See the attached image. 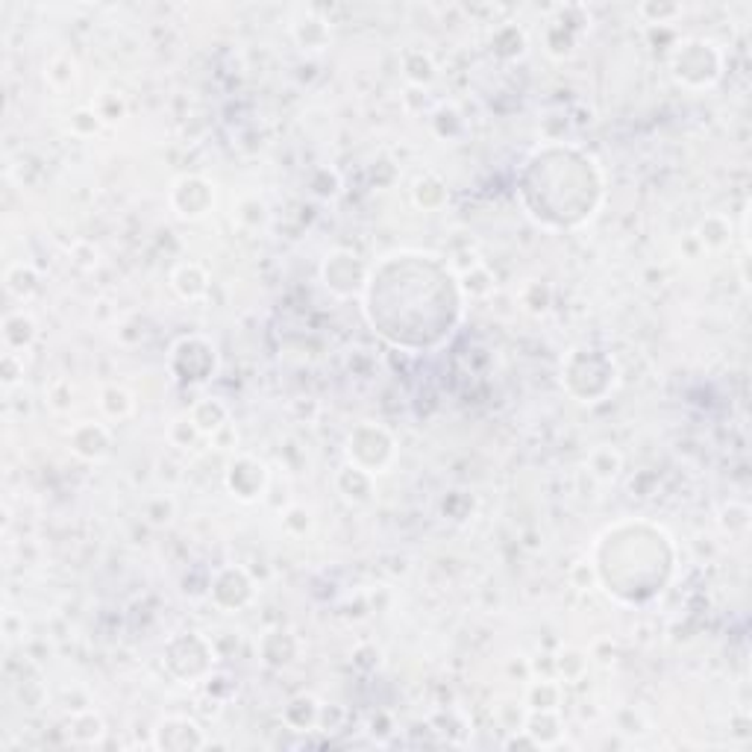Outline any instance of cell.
Masks as SVG:
<instances>
[{
  "label": "cell",
  "instance_id": "obj_1",
  "mask_svg": "<svg viewBox=\"0 0 752 752\" xmlns=\"http://www.w3.org/2000/svg\"><path fill=\"white\" fill-rule=\"evenodd\" d=\"M673 77L688 89H709L720 80L723 56L717 51L714 42L705 39H688L676 47L673 59H670Z\"/></svg>",
  "mask_w": 752,
  "mask_h": 752
},
{
  "label": "cell",
  "instance_id": "obj_2",
  "mask_svg": "<svg viewBox=\"0 0 752 752\" xmlns=\"http://www.w3.org/2000/svg\"><path fill=\"white\" fill-rule=\"evenodd\" d=\"M171 206L183 221H197L215 206V185L203 176H180L171 188Z\"/></svg>",
  "mask_w": 752,
  "mask_h": 752
},
{
  "label": "cell",
  "instance_id": "obj_3",
  "mask_svg": "<svg viewBox=\"0 0 752 752\" xmlns=\"http://www.w3.org/2000/svg\"><path fill=\"white\" fill-rule=\"evenodd\" d=\"M268 482H270L268 467H265V462H258V458L239 456V458H232V462H230L227 488L232 491L235 500H241V503L262 500L265 491H268Z\"/></svg>",
  "mask_w": 752,
  "mask_h": 752
},
{
  "label": "cell",
  "instance_id": "obj_4",
  "mask_svg": "<svg viewBox=\"0 0 752 752\" xmlns=\"http://www.w3.org/2000/svg\"><path fill=\"white\" fill-rule=\"evenodd\" d=\"M324 282L329 291L350 297L352 291H359L368 282V268L359 262V256H352L347 250H333L324 262Z\"/></svg>",
  "mask_w": 752,
  "mask_h": 752
},
{
  "label": "cell",
  "instance_id": "obj_5",
  "mask_svg": "<svg viewBox=\"0 0 752 752\" xmlns=\"http://www.w3.org/2000/svg\"><path fill=\"white\" fill-rule=\"evenodd\" d=\"M112 429L100 420H82L68 435V444L82 462H100L112 450Z\"/></svg>",
  "mask_w": 752,
  "mask_h": 752
},
{
  "label": "cell",
  "instance_id": "obj_6",
  "mask_svg": "<svg viewBox=\"0 0 752 752\" xmlns=\"http://www.w3.org/2000/svg\"><path fill=\"white\" fill-rule=\"evenodd\" d=\"M153 747L156 749H200L206 747L203 728L188 717H164L153 728Z\"/></svg>",
  "mask_w": 752,
  "mask_h": 752
},
{
  "label": "cell",
  "instance_id": "obj_7",
  "mask_svg": "<svg viewBox=\"0 0 752 752\" xmlns=\"http://www.w3.org/2000/svg\"><path fill=\"white\" fill-rule=\"evenodd\" d=\"M335 488L347 503L362 505V503H368L373 497V476L368 474V470L356 467V465H344L335 476Z\"/></svg>",
  "mask_w": 752,
  "mask_h": 752
},
{
  "label": "cell",
  "instance_id": "obj_8",
  "mask_svg": "<svg viewBox=\"0 0 752 752\" xmlns=\"http://www.w3.org/2000/svg\"><path fill=\"white\" fill-rule=\"evenodd\" d=\"M171 286L183 300L197 303L209 294V274L197 262H185L171 274Z\"/></svg>",
  "mask_w": 752,
  "mask_h": 752
},
{
  "label": "cell",
  "instance_id": "obj_9",
  "mask_svg": "<svg viewBox=\"0 0 752 752\" xmlns=\"http://www.w3.org/2000/svg\"><path fill=\"white\" fill-rule=\"evenodd\" d=\"M35 335H39V326H35L33 315L30 312H9L4 317V338H6V347L12 352H24L33 347Z\"/></svg>",
  "mask_w": 752,
  "mask_h": 752
},
{
  "label": "cell",
  "instance_id": "obj_10",
  "mask_svg": "<svg viewBox=\"0 0 752 752\" xmlns=\"http://www.w3.org/2000/svg\"><path fill=\"white\" fill-rule=\"evenodd\" d=\"M188 418L194 420V427L203 432L206 438H212L223 423H230V409H227V403H221L218 397H200L192 406V411H188Z\"/></svg>",
  "mask_w": 752,
  "mask_h": 752
},
{
  "label": "cell",
  "instance_id": "obj_11",
  "mask_svg": "<svg viewBox=\"0 0 752 752\" xmlns=\"http://www.w3.org/2000/svg\"><path fill=\"white\" fill-rule=\"evenodd\" d=\"M291 33H294V42L300 44V51H309V53H321L324 47H329V39H333L329 24L317 15H306L303 21L294 24Z\"/></svg>",
  "mask_w": 752,
  "mask_h": 752
},
{
  "label": "cell",
  "instance_id": "obj_12",
  "mask_svg": "<svg viewBox=\"0 0 752 752\" xmlns=\"http://www.w3.org/2000/svg\"><path fill=\"white\" fill-rule=\"evenodd\" d=\"M585 465H588V474H591L597 482H615L620 476L623 456L611 444H597L594 450L588 453Z\"/></svg>",
  "mask_w": 752,
  "mask_h": 752
},
{
  "label": "cell",
  "instance_id": "obj_13",
  "mask_svg": "<svg viewBox=\"0 0 752 752\" xmlns=\"http://www.w3.org/2000/svg\"><path fill=\"white\" fill-rule=\"evenodd\" d=\"M100 411L106 420L121 423L136 415V397L121 385H106L100 391Z\"/></svg>",
  "mask_w": 752,
  "mask_h": 752
},
{
  "label": "cell",
  "instance_id": "obj_14",
  "mask_svg": "<svg viewBox=\"0 0 752 752\" xmlns=\"http://www.w3.org/2000/svg\"><path fill=\"white\" fill-rule=\"evenodd\" d=\"M697 244H702L705 250H723L726 244H732V223L723 215H705L700 221L697 232H693Z\"/></svg>",
  "mask_w": 752,
  "mask_h": 752
},
{
  "label": "cell",
  "instance_id": "obj_15",
  "mask_svg": "<svg viewBox=\"0 0 752 752\" xmlns=\"http://www.w3.org/2000/svg\"><path fill=\"white\" fill-rule=\"evenodd\" d=\"M411 197H415V203L423 209V212H435V209H441L446 203V185L438 174H423L418 176V183L415 188H411Z\"/></svg>",
  "mask_w": 752,
  "mask_h": 752
},
{
  "label": "cell",
  "instance_id": "obj_16",
  "mask_svg": "<svg viewBox=\"0 0 752 752\" xmlns=\"http://www.w3.org/2000/svg\"><path fill=\"white\" fill-rule=\"evenodd\" d=\"M106 735V723L103 717L94 709H80L70 717V738L77 744H100V738Z\"/></svg>",
  "mask_w": 752,
  "mask_h": 752
},
{
  "label": "cell",
  "instance_id": "obj_17",
  "mask_svg": "<svg viewBox=\"0 0 752 752\" xmlns=\"http://www.w3.org/2000/svg\"><path fill=\"white\" fill-rule=\"evenodd\" d=\"M529 711H559L561 709V685L552 679H538L526 691Z\"/></svg>",
  "mask_w": 752,
  "mask_h": 752
},
{
  "label": "cell",
  "instance_id": "obj_18",
  "mask_svg": "<svg viewBox=\"0 0 752 752\" xmlns=\"http://www.w3.org/2000/svg\"><path fill=\"white\" fill-rule=\"evenodd\" d=\"M6 291L12 297H18L21 303H27L35 291H39V274L27 262H15L6 270Z\"/></svg>",
  "mask_w": 752,
  "mask_h": 752
},
{
  "label": "cell",
  "instance_id": "obj_19",
  "mask_svg": "<svg viewBox=\"0 0 752 752\" xmlns=\"http://www.w3.org/2000/svg\"><path fill=\"white\" fill-rule=\"evenodd\" d=\"M77 77H80V70H77V59L74 56H68V53H59V56H53L51 62H47V68H44V80L51 82V86L56 89V91H65V89H70L77 82Z\"/></svg>",
  "mask_w": 752,
  "mask_h": 752
},
{
  "label": "cell",
  "instance_id": "obj_20",
  "mask_svg": "<svg viewBox=\"0 0 752 752\" xmlns=\"http://www.w3.org/2000/svg\"><path fill=\"white\" fill-rule=\"evenodd\" d=\"M717 523H720V529L728 538H744L749 529V509L744 503H726L720 509V517H717Z\"/></svg>",
  "mask_w": 752,
  "mask_h": 752
},
{
  "label": "cell",
  "instance_id": "obj_21",
  "mask_svg": "<svg viewBox=\"0 0 752 752\" xmlns=\"http://www.w3.org/2000/svg\"><path fill=\"white\" fill-rule=\"evenodd\" d=\"M556 667L564 682H579L588 670V653L576 650V646H564V650L556 655Z\"/></svg>",
  "mask_w": 752,
  "mask_h": 752
},
{
  "label": "cell",
  "instance_id": "obj_22",
  "mask_svg": "<svg viewBox=\"0 0 752 752\" xmlns=\"http://www.w3.org/2000/svg\"><path fill=\"white\" fill-rule=\"evenodd\" d=\"M462 286H465V291L470 294V297H485V294H491L494 291V277H491L488 265L476 262V265L465 268L462 270Z\"/></svg>",
  "mask_w": 752,
  "mask_h": 752
},
{
  "label": "cell",
  "instance_id": "obj_23",
  "mask_svg": "<svg viewBox=\"0 0 752 752\" xmlns=\"http://www.w3.org/2000/svg\"><path fill=\"white\" fill-rule=\"evenodd\" d=\"M268 206L258 200L256 194L250 197H241V203H239V212H235V221L241 223V227L247 230H258V227H265L268 223Z\"/></svg>",
  "mask_w": 752,
  "mask_h": 752
},
{
  "label": "cell",
  "instance_id": "obj_24",
  "mask_svg": "<svg viewBox=\"0 0 752 752\" xmlns=\"http://www.w3.org/2000/svg\"><path fill=\"white\" fill-rule=\"evenodd\" d=\"M103 124H106V121L98 115V109H94V106H82V109H77L74 115H70V121H68L70 133H74L77 138H91V136H98Z\"/></svg>",
  "mask_w": 752,
  "mask_h": 752
},
{
  "label": "cell",
  "instance_id": "obj_25",
  "mask_svg": "<svg viewBox=\"0 0 752 752\" xmlns=\"http://www.w3.org/2000/svg\"><path fill=\"white\" fill-rule=\"evenodd\" d=\"M197 438H206V435L194 427V420L188 418V415L176 418V420L171 423V427H168V441H171V446H180V450H188V446H194Z\"/></svg>",
  "mask_w": 752,
  "mask_h": 752
},
{
  "label": "cell",
  "instance_id": "obj_26",
  "mask_svg": "<svg viewBox=\"0 0 752 752\" xmlns=\"http://www.w3.org/2000/svg\"><path fill=\"white\" fill-rule=\"evenodd\" d=\"M411 56L418 59V65H409L403 62V70H406V80L409 82H415V86H429V82L435 80V62H432V56L427 51H411Z\"/></svg>",
  "mask_w": 752,
  "mask_h": 752
},
{
  "label": "cell",
  "instance_id": "obj_27",
  "mask_svg": "<svg viewBox=\"0 0 752 752\" xmlns=\"http://www.w3.org/2000/svg\"><path fill=\"white\" fill-rule=\"evenodd\" d=\"M44 397H47V406H51L56 415H65V411L74 406V388H70V382L68 380H56V382H51V388H47L44 391Z\"/></svg>",
  "mask_w": 752,
  "mask_h": 752
},
{
  "label": "cell",
  "instance_id": "obj_28",
  "mask_svg": "<svg viewBox=\"0 0 752 752\" xmlns=\"http://www.w3.org/2000/svg\"><path fill=\"white\" fill-rule=\"evenodd\" d=\"M282 526L288 529L291 535H306L312 529V512L306 505H288L282 512Z\"/></svg>",
  "mask_w": 752,
  "mask_h": 752
},
{
  "label": "cell",
  "instance_id": "obj_29",
  "mask_svg": "<svg viewBox=\"0 0 752 752\" xmlns=\"http://www.w3.org/2000/svg\"><path fill=\"white\" fill-rule=\"evenodd\" d=\"M21 376H24V362H21V352H6L4 356V385L12 388V385H18L21 382Z\"/></svg>",
  "mask_w": 752,
  "mask_h": 752
},
{
  "label": "cell",
  "instance_id": "obj_30",
  "mask_svg": "<svg viewBox=\"0 0 752 752\" xmlns=\"http://www.w3.org/2000/svg\"><path fill=\"white\" fill-rule=\"evenodd\" d=\"M147 517H150V523H168L171 517H174V500L171 497H159V500H153L147 505Z\"/></svg>",
  "mask_w": 752,
  "mask_h": 752
},
{
  "label": "cell",
  "instance_id": "obj_31",
  "mask_svg": "<svg viewBox=\"0 0 752 752\" xmlns=\"http://www.w3.org/2000/svg\"><path fill=\"white\" fill-rule=\"evenodd\" d=\"M209 441L215 444V446H221V450H230V446L239 444V429H235V423L230 420V423H223V427L215 435H212Z\"/></svg>",
  "mask_w": 752,
  "mask_h": 752
},
{
  "label": "cell",
  "instance_id": "obj_32",
  "mask_svg": "<svg viewBox=\"0 0 752 752\" xmlns=\"http://www.w3.org/2000/svg\"><path fill=\"white\" fill-rule=\"evenodd\" d=\"M650 12H655V21H658V24H664L667 18H676V15H682V6H655V9H650V6H641V15H650Z\"/></svg>",
  "mask_w": 752,
  "mask_h": 752
}]
</instances>
